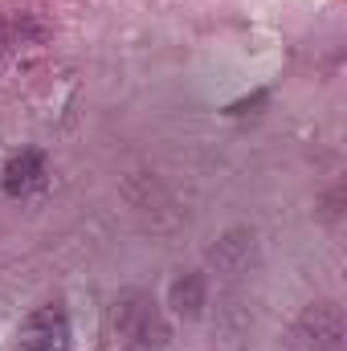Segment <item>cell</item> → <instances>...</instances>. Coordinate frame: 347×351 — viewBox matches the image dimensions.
Returning <instances> with one entry per match:
<instances>
[{"label": "cell", "mask_w": 347, "mask_h": 351, "mask_svg": "<svg viewBox=\"0 0 347 351\" xmlns=\"http://www.w3.org/2000/svg\"><path fill=\"white\" fill-rule=\"evenodd\" d=\"M8 351H70V315H66V306L33 311L16 327Z\"/></svg>", "instance_id": "6da1fadb"}, {"label": "cell", "mask_w": 347, "mask_h": 351, "mask_svg": "<svg viewBox=\"0 0 347 351\" xmlns=\"http://www.w3.org/2000/svg\"><path fill=\"white\" fill-rule=\"evenodd\" d=\"M339 343H344V315H339L335 302L307 306V315L290 331L294 351H339Z\"/></svg>", "instance_id": "7a4b0ae2"}, {"label": "cell", "mask_w": 347, "mask_h": 351, "mask_svg": "<svg viewBox=\"0 0 347 351\" xmlns=\"http://www.w3.org/2000/svg\"><path fill=\"white\" fill-rule=\"evenodd\" d=\"M41 180H45V156L41 152H16L0 172V184L8 196H29L33 188H41Z\"/></svg>", "instance_id": "3957f363"}, {"label": "cell", "mask_w": 347, "mask_h": 351, "mask_svg": "<svg viewBox=\"0 0 347 351\" xmlns=\"http://www.w3.org/2000/svg\"><path fill=\"white\" fill-rule=\"evenodd\" d=\"M172 306H176V315H184V319H196L200 315V306H204V278L200 274L176 278L172 282Z\"/></svg>", "instance_id": "277c9868"}]
</instances>
